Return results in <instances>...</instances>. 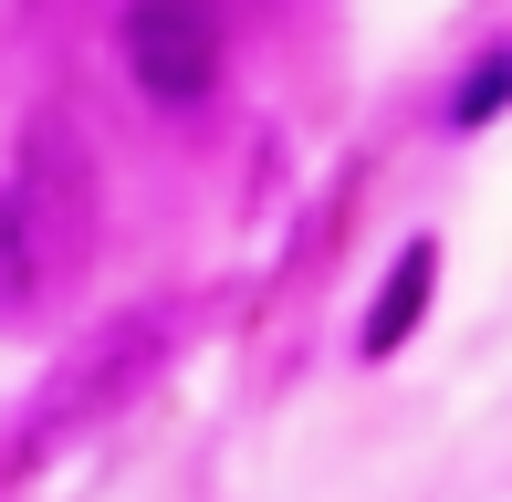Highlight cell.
I'll list each match as a JSON object with an SVG mask.
<instances>
[{
    "label": "cell",
    "mask_w": 512,
    "mask_h": 502,
    "mask_svg": "<svg viewBox=\"0 0 512 502\" xmlns=\"http://www.w3.org/2000/svg\"><path fill=\"white\" fill-rule=\"evenodd\" d=\"M429 293H439V241H398V262H387L377 304H366V356H398L408 325L429 314Z\"/></svg>",
    "instance_id": "277c9868"
},
{
    "label": "cell",
    "mask_w": 512,
    "mask_h": 502,
    "mask_svg": "<svg viewBox=\"0 0 512 502\" xmlns=\"http://www.w3.org/2000/svg\"><path fill=\"white\" fill-rule=\"evenodd\" d=\"M502 105H512V42L471 63V84H460V105H450V116H460V126H492Z\"/></svg>",
    "instance_id": "5b68a950"
},
{
    "label": "cell",
    "mask_w": 512,
    "mask_h": 502,
    "mask_svg": "<svg viewBox=\"0 0 512 502\" xmlns=\"http://www.w3.org/2000/svg\"><path fill=\"white\" fill-rule=\"evenodd\" d=\"M168 335H178L168 304H136V314H115L95 346H74L53 377H42V398H32V440H21V461H42V450H63V440H84V429H105L136 387L168 367Z\"/></svg>",
    "instance_id": "7a4b0ae2"
},
{
    "label": "cell",
    "mask_w": 512,
    "mask_h": 502,
    "mask_svg": "<svg viewBox=\"0 0 512 502\" xmlns=\"http://www.w3.org/2000/svg\"><path fill=\"white\" fill-rule=\"evenodd\" d=\"M115 63L157 116H199L230 74V21L220 0H126L115 11Z\"/></svg>",
    "instance_id": "3957f363"
},
{
    "label": "cell",
    "mask_w": 512,
    "mask_h": 502,
    "mask_svg": "<svg viewBox=\"0 0 512 502\" xmlns=\"http://www.w3.org/2000/svg\"><path fill=\"white\" fill-rule=\"evenodd\" d=\"M95 210H105V178H95V136H84L63 105H42L11 147V178H0V293L32 304L53 293L63 272L95 251Z\"/></svg>",
    "instance_id": "6da1fadb"
}]
</instances>
